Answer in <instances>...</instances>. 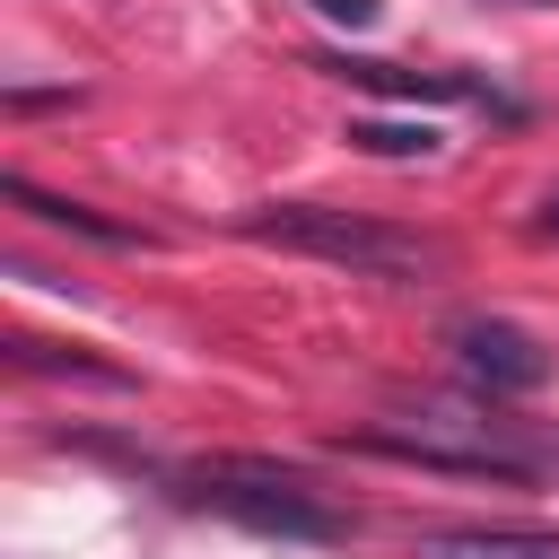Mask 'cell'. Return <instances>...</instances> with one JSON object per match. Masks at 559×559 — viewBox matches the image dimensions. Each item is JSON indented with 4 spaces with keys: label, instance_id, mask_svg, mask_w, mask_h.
<instances>
[{
    "label": "cell",
    "instance_id": "6da1fadb",
    "mask_svg": "<svg viewBox=\"0 0 559 559\" xmlns=\"http://www.w3.org/2000/svg\"><path fill=\"white\" fill-rule=\"evenodd\" d=\"M236 227L253 245H280V253H306V262H341L358 280L445 271V245L437 236H411V227H384V218H358V210H332V201H271V210H245Z\"/></svg>",
    "mask_w": 559,
    "mask_h": 559
},
{
    "label": "cell",
    "instance_id": "7a4b0ae2",
    "mask_svg": "<svg viewBox=\"0 0 559 559\" xmlns=\"http://www.w3.org/2000/svg\"><path fill=\"white\" fill-rule=\"evenodd\" d=\"M210 515H236V524H253V533H288V542H341L349 524L297 480V472H280V463H201L192 480H183Z\"/></svg>",
    "mask_w": 559,
    "mask_h": 559
},
{
    "label": "cell",
    "instance_id": "3957f363",
    "mask_svg": "<svg viewBox=\"0 0 559 559\" xmlns=\"http://www.w3.org/2000/svg\"><path fill=\"white\" fill-rule=\"evenodd\" d=\"M349 445L419 463V472H472V480H524L533 472L524 445H507V437H489L480 419H454V411H419V428H358Z\"/></svg>",
    "mask_w": 559,
    "mask_h": 559
},
{
    "label": "cell",
    "instance_id": "277c9868",
    "mask_svg": "<svg viewBox=\"0 0 559 559\" xmlns=\"http://www.w3.org/2000/svg\"><path fill=\"white\" fill-rule=\"evenodd\" d=\"M454 358H463V376L480 393H542L550 384V349L507 314H463L454 323Z\"/></svg>",
    "mask_w": 559,
    "mask_h": 559
},
{
    "label": "cell",
    "instance_id": "5b68a950",
    "mask_svg": "<svg viewBox=\"0 0 559 559\" xmlns=\"http://www.w3.org/2000/svg\"><path fill=\"white\" fill-rule=\"evenodd\" d=\"M419 559H559V533H533V524H463V533H428Z\"/></svg>",
    "mask_w": 559,
    "mask_h": 559
},
{
    "label": "cell",
    "instance_id": "8992f818",
    "mask_svg": "<svg viewBox=\"0 0 559 559\" xmlns=\"http://www.w3.org/2000/svg\"><path fill=\"white\" fill-rule=\"evenodd\" d=\"M9 201H17L26 218H44V227H70V236H87V245H148L140 227H122V218H96L87 201H52V192H35L26 175H9Z\"/></svg>",
    "mask_w": 559,
    "mask_h": 559
},
{
    "label": "cell",
    "instance_id": "52a82bcc",
    "mask_svg": "<svg viewBox=\"0 0 559 559\" xmlns=\"http://www.w3.org/2000/svg\"><path fill=\"white\" fill-rule=\"evenodd\" d=\"M332 79H358V87H384V96H472V79H445V70H402V61H323Z\"/></svg>",
    "mask_w": 559,
    "mask_h": 559
},
{
    "label": "cell",
    "instance_id": "ba28073f",
    "mask_svg": "<svg viewBox=\"0 0 559 559\" xmlns=\"http://www.w3.org/2000/svg\"><path fill=\"white\" fill-rule=\"evenodd\" d=\"M9 358H17V367H35V376H79V384H131L122 367H105V358H87V349H61V341H35V332H9Z\"/></svg>",
    "mask_w": 559,
    "mask_h": 559
},
{
    "label": "cell",
    "instance_id": "9c48e42d",
    "mask_svg": "<svg viewBox=\"0 0 559 559\" xmlns=\"http://www.w3.org/2000/svg\"><path fill=\"white\" fill-rule=\"evenodd\" d=\"M349 148H367V157H437V131L428 122H349Z\"/></svg>",
    "mask_w": 559,
    "mask_h": 559
},
{
    "label": "cell",
    "instance_id": "30bf717a",
    "mask_svg": "<svg viewBox=\"0 0 559 559\" xmlns=\"http://www.w3.org/2000/svg\"><path fill=\"white\" fill-rule=\"evenodd\" d=\"M314 9H323L332 26H376V17H384V0H314Z\"/></svg>",
    "mask_w": 559,
    "mask_h": 559
},
{
    "label": "cell",
    "instance_id": "8fae6325",
    "mask_svg": "<svg viewBox=\"0 0 559 559\" xmlns=\"http://www.w3.org/2000/svg\"><path fill=\"white\" fill-rule=\"evenodd\" d=\"M533 236H559V201H550V210H542V218H533Z\"/></svg>",
    "mask_w": 559,
    "mask_h": 559
},
{
    "label": "cell",
    "instance_id": "7c38bea8",
    "mask_svg": "<svg viewBox=\"0 0 559 559\" xmlns=\"http://www.w3.org/2000/svg\"><path fill=\"white\" fill-rule=\"evenodd\" d=\"M524 9H550V0H524Z\"/></svg>",
    "mask_w": 559,
    "mask_h": 559
}]
</instances>
